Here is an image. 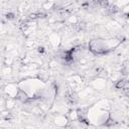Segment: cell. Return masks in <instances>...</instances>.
Here are the masks:
<instances>
[{"label": "cell", "mask_w": 129, "mask_h": 129, "mask_svg": "<svg viewBox=\"0 0 129 129\" xmlns=\"http://www.w3.org/2000/svg\"><path fill=\"white\" fill-rule=\"evenodd\" d=\"M67 118L69 119L70 122H75L78 121V111L77 109H71L67 112Z\"/></svg>", "instance_id": "9c48e42d"}, {"label": "cell", "mask_w": 129, "mask_h": 129, "mask_svg": "<svg viewBox=\"0 0 129 129\" xmlns=\"http://www.w3.org/2000/svg\"><path fill=\"white\" fill-rule=\"evenodd\" d=\"M52 123H53L54 126H56L58 128H66V127L69 126L70 121H69V119L67 118L66 115H63V114H57V115L53 116Z\"/></svg>", "instance_id": "5b68a950"}, {"label": "cell", "mask_w": 129, "mask_h": 129, "mask_svg": "<svg viewBox=\"0 0 129 129\" xmlns=\"http://www.w3.org/2000/svg\"><path fill=\"white\" fill-rule=\"evenodd\" d=\"M42 8L45 10H50L52 8H55V2H53V1L44 2V3H42Z\"/></svg>", "instance_id": "9a60e30c"}, {"label": "cell", "mask_w": 129, "mask_h": 129, "mask_svg": "<svg viewBox=\"0 0 129 129\" xmlns=\"http://www.w3.org/2000/svg\"><path fill=\"white\" fill-rule=\"evenodd\" d=\"M18 91H19V87H18V84L16 83H8L3 88V92L5 96L9 98H13V99H15Z\"/></svg>", "instance_id": "277c9868"}, {"label": "cell", "mask_w": 129, "mask_h": 129, "mask_svg": "<svg viewBox=\"0 0 129 129\" xmlns=\"http://www.w3.org/2000/svg\"><path fill=\"white\" fill-rule=\"evenodd\" d=\"M66 21L68 22V25H77L79 23V18L75 14H70L66 18Z\"/></svg>", "instance_id": "4fadbf2b"}, {"label": "cell", "mask_w": 129, "mask_h": 129, "mask_svg": "<svg viewBox=\"0 0 129 129\" xmlns=\"http://www.w3.org/2000/svg\"><path fill=\"white\" fill-rule=\"evenodd\" d=\"M6 31V27H5V25L2 23V22H0V34L1 33H4Z\"/></svg>", "instance_id": "e0dca14e"}, {"label": "cell", "mask_w": 129, "mask_h": 129, "mask_svg": "<svg viewBox=\"0 0 129 129\" xmlns=\"http://www.w3.org/2000/svg\"><path fill=\"white\" fill-rule=\"evenodd\" d=\"M15 100L16 101H19L21 103H27L29 101V96L24 91H22V90L19 89V91H18V93H17V95L15 97Z\"/></svg>", "instance_id": "ba28073f"}, {"label": "cell", "mask_w": 129, "mask_h": 129, "mask_svg": "<svg viewBox=\"0 0 129 129\" xmlns=\"http://www.w3.org/2000/svg\"><path fill=\"white\" fill-rule=\"evenodd\" d=\"M106 28H107L109 31L115 32V31L121 29V25H120L119 23H117L116 21L113 20V21H110V22H108V23L106 24Z\"/></svg>", "instance_id": "30bf717a"}, {"label": "cell", "mask_w": 129, "mask_h": 129, "mask_svg": "<svg viewBox=\"0 0 129 129\" xmlns=\"http://www.w3.org/2000/svg\"><path fill=\"white\" fill-rule=\"evenodd\" d=\"M95 94V91L91 88V87H85L83 89H81L79 92H77V95H78V99L79 100H87V99H90L94 96Z\"/></svg>", "instance_id": "8992f818"}, {"label": "cell", "mask_w": 129, "mask_h": 129, "mask_svg": "<svg viewBox=\"0 0 129 129\" xmlns=\"http://www.w3.org/2000/svg\"><path fill=\"white\" fill-rule=\"evenodd\" d=\"M1 74H2V76H4V77H8V76H10L11 74H12V69H11V67H4L2 70H1Z\"/></svg>", "instance_id": "2e32d148"}, {"label": "cell", "mask_w": 129, "mask_h": 129, "mask_svg": "<svg viewBox=\"0 0 129 129\" xmlns=\"http://www.w3.org/2000/svg\"><path fill=\"white\" fill-rule=\"evenodd\" d=\"M47 42L49 46L53 49L57 48L61 43V34L57 31H52L47 36Z\"/></svg>", "instance_id": "3957f363"}, {"label": "cell", "mask_w": 129, "mask_h": 129, "mask_svg": "<svg viewBox=\"0 0 129 129\" xmlns=\"http://www.w3.org/2000/svg\"><path fill=\"white\" fill-rule=\"evenodd\" d=\"M122 43V39L117 37L94 38L89 42L88 48L93 54H106L116 49Z\"/></svg>", "instance_id": "6da1fadb"}, {"label": "cell", "mask_w": 129, "mask_h": 129, "mask_svg": "<svg viewBox=\"0 0 129 129\" xmlns=\"http://www.w3.org/2000/svg\"><path fill=\"white\" fill-rule=\"evenodd\" d=\"M25 46L27 48H34L35 46L37 47V43H36V40L34 38H30L28 37V39L25 41Z\"/></svg>", "instance_id": "5bb4252c"}, {"label": "cell", "mask_w": 129, "mask_h": 129, "mask_svg": "<svg viewBox=\"0 0 129 129\" xmlns=\"http://www.w3.org/2000/svg\"><path fill=\"white\" fill-rule=\"evenodd\" d=\"M123 78V74L121 73V71H115V72H112L111 74H110V77H109V79L115 84V83H117L119 80H121Z\"/></svg>", "instance_id": "8fae6325"}, {"label": "cell", "mask_w": 129, "mask_h": 129, "mask_svg": "<svg viewBox=\"0 0 129 129\" xmlns=\"http://www.w3.org/2000/svg\"><path fill=\"white\" fill-rule=\"evenodd\" d=\"M15 104H16V100L13 99V98H9V97H6L5 98V109L6 110H12L14 107H15Z\"/></svg>", "instance_id": "7c38bea8"}, {"label": "cell", "mask_w": 129, "mask_h": 129, "mask_svg": "<svg viewBox=\"0 0 129 129\" xmlns=\"http://www.w3.org/2000/svg\"><path fill=\"white\" fill-rule=\"evenodd\" d=\"M89 87H91L94 91H103L107 87V80L99 77H94L90 80Z\"/></svg>", "instance_id": "7a4b0ae2"}, {"label": "cell", "mask_w": 129, "mask_h": 129, "mask_svg": "<svg viewBox=\"0 0 129 129\" xmlns=\"http://www.w3.org/2000/svg\"><path fill=\"white\" fill-rule=\"evenodd\" d=\"M93 107H95L97 109H100V110H106V111H108L110 109V107H111V103H110V101L108 99H102V100L98 101Z\"/></svg>", "instance_id": "52a82bcc"}]
</instances>
